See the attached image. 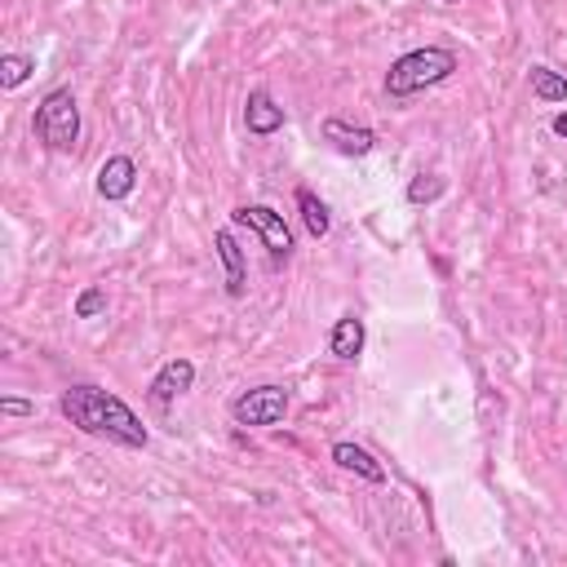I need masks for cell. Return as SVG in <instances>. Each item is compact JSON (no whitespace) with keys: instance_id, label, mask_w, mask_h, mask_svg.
<instances>
[{"instance_id":"1","label":"cell","mask_w":567,"mask_h":567,"mask_svg":"<svg viewBox=\"0 0 567 567\" xmlns=\"http://www.w3.org/2000/svg\"><path fill=\"white\" fill-rule=\"evenodd\" d=\"M58 409L62 417L75 426V430H85V435H98V439H111L120 448H146L151 435L142 426V417L129 409V403L103 386H67L62 399H58Z\"/></svg>"},{"instance_id":"2","label":"cell","mask_w":567,"mask_h":567,"mask_svg":"<svg viewBox=\"0 0 567 567\" xmlns=\"http://www.w3.org/2000/svg\"><path fill=\"white\" fill-rule=\"evenodd\" d=\"M457 71V54L444 45H426V49H409L403 58L390 62L386 71V94L390 98H413L422 90H435Z\"/></svg>"},{"instance_id":"3","label":"cell","mask_w":567,"mask_h":567,"mask_svg":"<svg viewBox=\"0 0 567 567\" xmlns=\"http://www.w3.org/2000/svg\"><path fill=\"white\" fill-rule=\"evenodd\" d=\"M32 133L49 151H71L80 142V103L71 90H49L32 116Z\"/></svg>"},{"instance_id":"4","label":"cell","mask_w":567,"mask_h":567,"mask_svg":"<svg viewBox=\"0 0 567 567\" xmlns=\"http://www.w3.org/2000/svg\"><path fill=\"white\" fill-rule=\"evenodd\" d=\"M231 222H235V226L258 231V235H262V245L271 249V262H275V267L293 258V231H288L284 213H275L271 204H239V209L231 213Z\"/></svg>"},{"instance_id":"5","label":"cell","mask_w":567,"mask_h":567,"mask_svg":"<svg viewBox=\"0 0 567 567\" xmlns=\"http://www.w3.org/2000/svg\"><path fill=\"white\" fill-rule=\"evenodd\" d=\"M231 417L239 426H280L288 417V390L284 386H253L245 394H235Z\"/></svg>"},{"instance_id":"6","label":"cell","mask_w":567,"mask_h":567,"mask_svg":"<svg viewBox=\"0 0 567 567\" xmlns=\"http://www.w3.org/2000/svg\"><path fill=\"white\" fill-rule=\"evenodd\" d=\"M138 187V165H133V155H107L103 160V169H98V196L107 204H120L129 200Z\"/></svg>"},{"instance_id":"7","label":"cell","mask_w":567,"mask_h":567,"mask_svg":"<svg viewBox=\"0 0 567 567\" xmlns=\"http://www.w3.org/2000/svg\"><path fill=\"white\" fill-rule=\"evenodd\" d=\"M191 386H196V364H191V359H169L165 368H160V373L151 377L146 394L160 403V409H169V403H174L178 394H187Z\"/></svg>"},{"instance_id":"8","label":"cell","mask_w":567,"mask_h":567,"mask_svg":"<svg viewBox=\"0 0 567 567\" xmlns=\"http://www.w3.org/2000/svg\"><path fill=\"white\" fill-rule=\"evenodd\" d=\"M213 249H217V262L226 271V297H245V288H249V262H245L239 239L231 231H217L213 235Z\"/></svg>"},{"instance_id":"9","label":"cell","mask_w":567,"mask_h":567,"mask_svg":"<svg viewBox=\"0 0 567 567\" xmlns=\"http://www.w3.org/2000/svg\"><path fill=\"white\" fill-rule=\"evenodd\" d=\"M319 133H323V142H329L333 151H342V155H368V151H377V133L368 125H346V120L329 116V120L319 125Z\"/></svg>"},{"instance_id":"10","label":"cell","mask_w":567,"mask_h":567,"mask_svg":"<svg viewBox=\"0 0 567 567\" xmlns=\"http://www.w3.org/2000/svg\"><path fill=\"white\" fill-rule=\"evenodd\" d=\"M245 125H249L253 138H271V133L284 129V107L267 90H253L249 103H245Z\"/></svg>"},{"instance_id":"11","label":"cell","mask_w":567,"mask_h":567,"mask_svg":"<svg viewBox=\"0 0 567 567\" xmlns=\"http://www.w3.org/2000/svg\"><path fill=\"white\" fill-rule=\"evenodd\" d=\"M364 342H368V329H364V319L359 315H342L333 323V333H329V351L342 359V364H355L364 355Z\"/></svg>"},{"instance_id":"12","label":"cell","mask_w":567,"mask_h":567,"mask_svg":"<svg viewBox=\"0 0 567 567\" xmlns=\"http://www.w3.org/2000/svg\"><path fill=\"white\" fill-rule=\"evenodd\" d=\"M333 461L342 465V470H351V474H359V479H368V483H386V470H381V461L368 452V448H359V444H351V439H342V444H333Z\"/></svg>"},{"instance_id":"13","label":"cell","mask_w":567,"mask_h":567,"mask_svg":"<svg viewBox=\"0 0 567 567\" xmlns=\"http://www.w3.org/2000/svg\"><path fill=\"white\" fill-rule=\"evenodd\" d=\"M297 209H302V222H306V231L315 235V239H323L333 231V213H329V204H323L310 187H297Z\"/></svg>"},{"instance_id":"14","label":"cell","mask_w":567,"mask_h":567,"mask_svg":"<svg viewBox=\"0 0 567 567\" xmlns=\"http://www.w3.org/2000/svg\"><path fill=\"white\" fill-rule=\"evenodd\" d=\"M528 85H532V94H536L541 103H567V75H558V71L545 67V62H536V67L528 71Z\"/></svg>"},{"instance_id":"15","label":"cell","mask_w":567,"mask_h":567,"mask_svg":"<svg viewBox=\"0 0 567 567\" xmlns=\"http://www.w3.org/2000/svg\"><path fill=\"white\" fill-rule=\"evenodd\" d=\"M32 75H36V58H27V54H5V58H0V85H5V90L27 85Z\"/></svg>"},{"instance_id":"16","label":"cell","mask_w":567,"mask_h":567,"mask_svg":"<svg viewBox=\"0 0 567 567\" xmlns=\"http://www.w3.org/2000/svg\"><path fill=\"white\" fill-rule=\"evenodd\" d=\"M444 191H448V182H444V178L422 174V178H413V182H409V204H435Z\"/></svg>"},{"instance_id":"17","label":"cell","mask_w":567,"mask_h":567,"mask_svg":"<svg viewBox=\"0 0 567 567\" xmlns=\"http://www.w3.org/2000/svg\"><path fill=\"white\" fill-rule=\"evenodd\" d=\"M103 310H107V288H98V284H90L85 293L75 297V319H94Z\"/></svg>"},{"instance_id":"18","label":"cell","mask_w":567,"mask_h":567,"mask_svg":"<svg viewBox=\"0 0 567 567\" xmlns=\"http://www.w3.org/2000/svg\"><path fill=\"white\" fill-rule=\"evenodd\" d=\"M0 413H5V417H32L36 403H32V399H19V394H5V399H0Z\"/></svg>"},{"instance_id":"19","label":"cell","mask_w":567,"mask_h":567,"mask_svg":"<svg viewBox=\"0 0 567 567\" xmlns=\"http://www.w3.org/2000/svg\"><path fill=\"white\" fill-rule=\"evenodd\" d=\"M554 133H558V138H567V111H558V116H554Z\"/></svg>"},{"instance_id":"20","label":"cell","mask_w":567,"mask_h":567,"mask_svg":"<svg viewBox=\"0 0 567 567\" xmlns=\"http://www.w3.org/2000/svg\"><path fill=\"white\" fill-rule=\"evenodd\" d=\"M444 5H457V0H444Z\"/></svg>"}]
</instances>
